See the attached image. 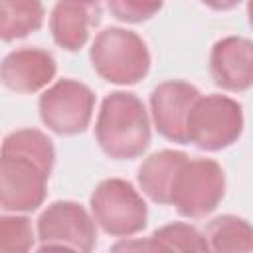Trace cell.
<instances>
[{"mask_svg": "<svg viewBox=\"0 0 253 253\" xmlns=\"http://www.w3.org/2000/svg\"><path fill=\"white\" fill-rule=\"evenodd\" d=\"M206 6H210V8H213V10H231V8H235L241 0H202Z\"/></svg>", "mask_w": 253, "mask_h": 253, "instance_id": "d6986e66", "label": "cell"}, {"mask_svg": "<svg viewBox=\"0 0 253 253\" xmlns=\"http://www.w3.org/2000/svg\"><path fill=\"white\" fill-rule=\"evenodd\" d=\"M95 136L101 150L115 160H132L150 144V121L144 103L126 91H115L101 103Z\"/></svg>", "mask_w": 253, "mask_h": 253, "instance_id": "7a4b0ae2", "label": "cell"}, {"mask_svg": "<svg viewBox=\"0 0 253 253\" xmlns=\"http://www.w3.org/2000/svg\"><path fill=\"white\" fill-rule=\"evenodd\" d=\"M99 22V0H57L49 16V32L59 47L77 51L87 43L91 28Z\"/></svg>", "mask_w": 253, "mask_h": 253, "instance_id": "8fae6325", "label": "cell"}, {"mask_svg": "<svg viewBox=\"0 0 253 253\" xmlns=\"http://www.w3.org/2000/svg\"><path fill=\"white\" fill-rule=\"evenodd\" d=\"M186 158L188 154L180 150H170V148L150 154L140 164L138 174H136L142 194H146L156 204H170L176 174Z\"/></svg>", "mask_w": 253, "mask_h": 253, "instance_id": "4fadbf2b", "label": "cell"}, {"mask_svg": "<svg viewBox=\"0 0 253 253\" xmlns=\"http://www.w3.org/2000/svg\"><path fill=\"white\" fill-rule=\"evenodd\" d=\"M162 4L164 0H107L109 12L117 20L128 24H138L152 18L162 8Z\"/></svg>", "mask_w": 253, "mask_h": 253, "instance_id": "ac0fdd59", "label": "cell"}, {"mask_svg": "<svg viewBox=\"0 0 253 253\" xmlns=\"http://www.w3.org/2000/svg\"><path fill=\"white\" fill-rule=\"evenodd\" d=\"M247 18H249V24L253 28V0H247Z\"/></svg>", "mask_w": 253, "mask_h": 253, "instance_id": "ffe728a7", "label": "cell"}, {"mask_svg": "<svg viewBox=\"0 0 253 253\" xmlns=\"http://www.w3.org/2000/svg\"><path fill=\"white\" fill-rule=\"evenodd\" d=\"M42 123L61 136L83 132L93 117L95 95L93 91L75 79H59L40 97Z\"/></svg>", "mask_w": 253, "mask_h": 253, "instance_id": "ba28073f", "label": "cell"}, {"mask_svg": "<svg viewBox=\"0 0 253 253\" xmlns=\"http://www.w3.org/2000/svg\"><path fill=\"white\" fill-rule=\"evenodd\" d=\"M95 223L109 235L130 237L146 227L148 210L134 186L121 178L97 184L89 200Z\"/></svg>", "mask_w": 253, "mask_h": 253, "instance_id": "5b68a950", "label": "cell"}, {"mask_svg": "<svg viewBox=\"0 0 253 253\" xmlns=\"http://www.w3.org/2000/svg\"><path fill=\"white\" fill-rule=\"evenodd\" d=\"M57 71L49 51L40 47H22L10 51L0 69L2 83L16 93H36L47 87Z\"/></svg>", "mask_w": 253, "mask_h": 253, "instance_id": "7c38bea8", "label": "cell"}, {"mask_svg": "<svg viewBox=\"0 0 253 253\" xmlns=\"http://www.w3.org/2000/svg\"><path fill=\"white\" fill-rule=\"evenodd\" d=\"M210 75L225 91H245L253 85V42L227 36L213 43L210 53Z\"/></svg>", "mask_w": 253, "mask_h": 253, "instance_id": "30bf717a", "label": "cell"}, {"mask_svg": "<svg viewBox=\"0 0 253 253\" xmlns=\"http://www.w3.org/2000/svg\"><path fill=\"white\" fill-rule=\"evenodd\" d=\"M113 249H148V251H206L210 249L206 235L190 223H168L158 227L146 241H123Z\"/></svg>", "mask_w": 253, "mask_h": 253, "instance_id": "5bb4252c", "label": "cell"}, {"mask_svg": "<svg viewBox=\"0 0 253 253\" xmlns=\"http://www.w3.org/2000/svg\"><path fill=\"white\" fill-rule=\"evenodd\" d=\"M42 0H0V36L14 42L40 30L43 24Z\"/></svg>", "mask_w": 253, "mask_h": 253, "instance_id": "9a60e30c", "label": "cell"}, {"mask_svg": "<svg viewBox=\"0 0 253 253\" xmlns=\"http://www.w3.org/2000/svg\"><path fill=\"white\" fill-rule=\"evenodd\" d=\"M91 65L109 83L134 85L150 69V53L144 40L125 28H107L91 43Z\"/></svg>", "mask_w": 253, "mask_h": 253, "instance_id": "3957f363", "label": "cell"}, {"mask_svg": "<svg viewBox=\"0 0 253 253\" xmlns=\"http://www.w3.org/2000/svg\"><path fill=\"white\" fill-rule=\"evenodd\" d=\"M225 194V174L211 158H186L180 166L170 204L184 217H204L211 213Z\"/></svg>", "mask_w": 253, "mask_h": 253, "instance_id": "8992f818", "label": "cell"}, {"mask_svg": "<svg viewBox=\"0 0 253 253\" xmlns=\"http://www.w3.org/2000/svg\"><path fill=\"white\" fill-rule=\"evenodd\" d=\"M55 162L51 140L36 128L10 132L2 142L0 202L4 211H34L45 200Z\"/></svg>", "mask_w": 253, "mask_h": 253, "instance_id": "6da1fadb", "label": "cell"}, {"mask_svg": "<svg viewBox=\"0 0 253 253\" xmlns=\"http://www.w3.org/2000/svg\"><path fill=\"white\" fill-rule=\"evenodd\" d=\"M34 245V229L24 215H2L0 219V251L24 253Z\"/></svg>", "mask_w": 253, "mask_h": 253, "instance_id": "e0dca14e", "label": "cell"}, {"mask_svg": "<svg viewBox=\"0 0 253 253\" xmlns=\"http://www.w3.org/2000/svg\"><path fill=\"white\" fill-rule=\"evenodd\" d=\"M200 97V91L180 79L164 81L154 87L150 95V113L156 130L172 140V142H186V123L192 105Z\"/></svg>", "mask_w": 253, "mask_h": 253, "instance_id": "9c48e42d", "label": "cell"}, {"mask_svg": "<svg viewBox=\"0 0 253 253\" xmlns=\"http://www.w3.org/2000/svg\"><path fill=\"white\" fill-rule=\"evenodd\" d=\"M93 215L77 202L59 200L49 204L38 217L40 249H71L87 253L97 243Z\"/></svg>", "mask_w": 253, "mask_h": 253, "instance_id": "52a82bcc", "label": "cell"}, {"mask_svg": "<svg viewBox=\"0 0 253 253\" xmlns=\"http://www.w3.org/2000/svg\"><path fill=\"white\" fill-rule=\"evenodd\" d=\"M204 235L213 251H253V225L239 215L213 217Z\"/></svg>", "mask_w": 253, "mask_h": 253, "instance_id": "2e32d148", "label": "cell"}, {"mask_svg": "<svg viewBox=\"0 0 253 253\" xmlns=\"http://www.w3.org/2000/svg\"><path fill=\"white\" fill-rule=\"evenodd\" d=\"M243 132V109L227 95H200L190 109L186 142L202 150H223Z\"/></svg>", "mask_w": 253, "mask_h": 253, "instance_id": "277c9868", "label": "cell"}]
</instances>
